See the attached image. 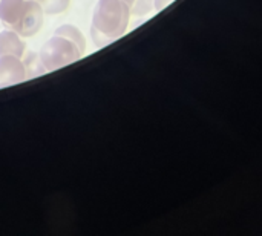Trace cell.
Returning a JSON list of instances; mask_svg holds the SVG:
<instances>
[{"label":"cell","instance_id":"obj_7","mask_svg":"<svg viewBox=\"0 0 262 236\" xmlns=\"http://www.w3.org/2000/svg\"><path fill=\"white\" fill-rule=\"evenodd\" d=\"M55 34L71 40L72 43H75L78 46V49L84 54V51H86V38H84L83 32L77 26H74V25H61V26H58L55 29Z\"/></svg>","mask_w":262,"mask_h":236},{"label":"cell","instance_id":"obj_5","mask_svg":"<svg viewBox=\"0 0 262 236\" xmlns=\"http://www.w3.org/2000/svg\"><path fill=\"white\" fill-rule=\"evenodd\" d=\"M28 0H0V22L6 29H15L20 23Z\"/></svg>","mask_w":262,"mask_h":236},{"label":"cell","instance_id":"obj_3","mask_svg":"<svg viewBox=\"0 0 262 236\" xmlns=\"http://www.w3.org/2000/svg\"><path fill=\"white\" fill-rule=\"evenodd\" d=\"M28 78L21 58L14 55H0V88L12 86Z\"/></svg>","mask_w":262,"mask_h":236},{"label":"cell","instance_id":"obj_11","mask_svg":"<svg viewBox=\"0 0 262 236\" xmlns=\"http://www.w3.org/2000/svg\"><path fill=\"white\" fill-rule=\"evenodd\" d=\"M173 0H154V8L157 9V11H161V9H164L167 5H170Z\"/></svg>","mask_w":262,"mask_h":236},{"label":"cell","instance_id":"obj_2","mask_svg":"<svg viewBox=\"0 0 262 236\" xmlns=\"http://www.w3.org/2000/svg\"><path fill=\"white\" fill-rule=\"evenodd\" d=\"M38 55H40V60H41L46 72H49V71L64 68V66L80 60L83 52L71 40L54 34V37H51L41 46Z\"/></svg>","mask_w":262,"mask_h":236},{"label":"cell","instance_id":"obj_6","mask_svg":"<svg viewBox=\"0 0 262 236\" xmlns=\"http://www.w3.org/2000/svg\"><path fill=\"white\" fill-rule=\"evenodd\" d=\"M26 51V43L12 29H5L0 32V55H14L23 58Z\"/></svg>","mask_w":262,"mask_h":236},{"label":"cell","instance_id":"obj_9","mask_svg":"<svg viewBox=\"0 0 262 236\" xmlns=\"http://www.w3.org/2000/svg\"><path fill=\"white\" fill-rule=\"evenodd\" d=\"M37 2L43 8V12L49 15H55L66 11L71 3V0H37Z\"/></svg>","mask_w":262,"mask_h":236},{"label":"cell","instance_id":"obj_4","mask_svg":"<svg viewBox=\"0 0 262 236\" xmlns=\"http://www.w3.org/2000/svg\"><path fill=\"white\" fill-rule=\"evenodd\" d=\"M43 14H45L43 8L40 6V3L37 0H28L25 14L14 31L21 37L35 35L43 25Z\"/></svg>","mask_w":262,"mask_h":236},{"label":"cell","instance_id":"obj_8","mask_svg":"<svg viewBox=\"0 0 262 236\" xmlns=\"http://www.w3.org/2000/svg\"><path fill=\"white\" fill-rule=\"evenodd\" d=\"M23 63H25V68H26V72H28V78L29 77H37V75H41L46 72L41 60H40V55L35 54V52H28L23 55Z\"/></svg>","mask_w":262,"mask_h":236},{"label":"cell","instance_id":"obj_1","mask_svg":"<svg viewBox=\"0 0 262 236\" xmlns=\"http://www.w3.org/2000/svg\"><path fill=\"white\" fill-rule=\"evenodd\" d=\"M130 8L123 0H98L94 8L91 35L95 46H106L127 31Z\"/></svg>","mask_w":262,"mask_h":236},{"label":"cell","instance_id":"obj_10","mask_svg":"<svg viewBox=\"0 0 262 236\" xmlns=\"http://www.w3.org/2000/svg\"><path fill=\"white\" fill-rule=\"evenodd\" d=\"M154 9V0H135L132 8H130V14L135 15H146Z\"/></svg>","mask_w":262,"mask_h":236}]
</instances>
